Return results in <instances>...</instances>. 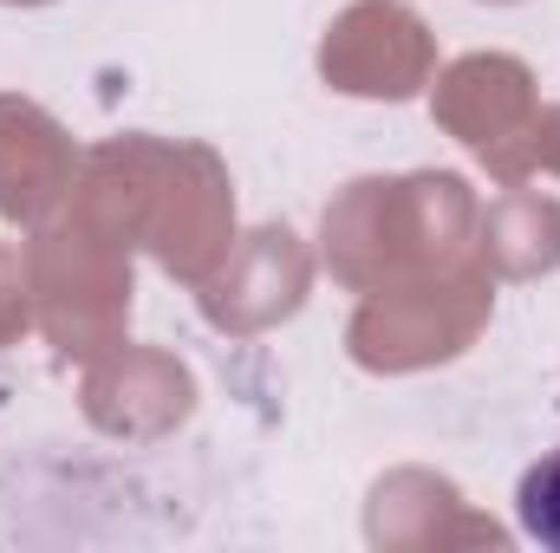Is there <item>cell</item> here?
I'll use <instances>...</instances> for the list:
<instances>
[{"instance_id":"6da1fadb","label":"cell","mask_w":560,"mask_h":553,"mask_svg":"<svg viewBox=\"0 0 560 553\" xmlns=\"http://www.w3.org/2000/svg\"><path fill=\"white\" fill-rule=\"evenodd\" d=\"M515 515H522V534H528V541H541V548L560 553V449H548V456L522 475Z\"/></svg>"}]
</instances>
